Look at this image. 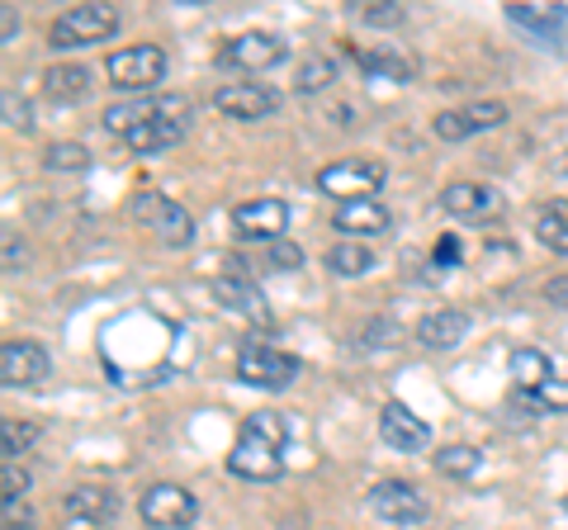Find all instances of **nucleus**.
Instances as JSON below:
<instances>
[{
    "label": "nucleus",
    "mask_w": 568,
    "mask_h": 530,
    "mask_svg": "<svg viewBox=\"0 0 568 530\" xmlns=\"http://www.w3.org/2000/svg\"><path fill=\"white\" fill-rule=\"evenodd\" d=\"M48 171H85L91 166V152H85L81 143H52L48 156H43Z\"/></svg>",
    "instance_id": "nucleus-30"
},
{
    "label": "nucleus",
    "mask_w": 568,
    "mask_h": 530,
    "mask_svg": "<svg viewBox=\"0 0 568 530\" xmlns=\"http://www.w3.org/2000/svg\"><path fill=\"white\" fill-rule=\"evenodd\" d=\"M432 133L440 137V143H465V137H474L465 110H446V114H436V119H432Z\"/></svg>",
    "instance_id": "nucleus-32"
},
{
    "label": "nucleus",
    "mask_w": 568,
    "mask_h": 530,
    "mask_svg": "<svg viewBox=\"0 0 568 530\" xmlns=\"http://www.w3.org/2000/svg\"><path fill=\"white\" fill-rule=\"evenodd\" d=\"M465 337H469V313H459V308H436L417 323V342L426 350H455Z\"/></svg>",
    "instance_id": "nucleus-19"
},
{
    "label": "nucleus",
    "mask_w": 568,
    "mask_h": 530,
    "mask_svg": "<svg viewBox=\"0 0 568 530\" xmlns=\"http://www.w3.org/2000/svg\"><path fill=\"white\" fill-rule=\"evenodd\" d=\"M0 104H6V123H10V129H20V133H29V129H33V119H29V104H24L20 95H14V91H6V95H0Z\"/></svg>",
    "instance_id": "nucleus-37"
},
{
    "label": "nucleus",
    "mask_w": 568,
    "mask_h": 530,
    "mask_svg": "<svg viewBox=\"0 0 568 530\" xmlns=\"http://www.w3.org/2000/svg\"><path fill=\"white\" fill-rule=\"evenodd\" d=\"M440 208L455 218H484L497 208V190L493 185H478V181H450L440 190Z\"/></svg>",
    "instance_id": "nucleus-20"
},
{
    "label": "nucleus",
    "mask_w": 568,
    "mask_h": 530,
    "mask_svg": "<svg viewBox=\"0 0 568 530\" xmlns=\"http://www.w3.org/2000/svg\"><path fill=\"white\" fill-rule=\"evenodd\" d=\"M171 72V58L162 43H133V48H119L104 58V77H110V85H119V91H152V85H162Z\"/></svg>",
    "instance_id": "nucleus-2"
},
{
    "label": "nucleus",
    "mask_w": 568,
    "mask_h": 530,
    "mask_svg": "<svg viewBox=\"0 0 568 530\" xmlns=\"http://www.w3.org/2000/svg\"><path fill=\"white\" fill-rule=\"evenodd\" d=\"M185 137V104H175V110H166V114H156V119H148L142 129H133L123 143H129L138 156H152V152H166V147H175Z\"/></svg>",
    "instance_id": "nucleus-18"
},
{
    "label": "nucleus",
    "mask_w": 568,
    "mask_h": 530,
    "mask_svg": "<svg viewBox=\"0 0 568 530\" xmlns=\"http://www.w3.org/2000/svg\"><path fill=\"white\" fill-rule=\"evenodd\" d=\"M213 110L227 114V119L256 123V119H271L280 110V95L271 85H256V81H227L213 91Z\"/></svg>",
    "instance_id": "nucleus-13"
},
{
    "label": "nucleus",
    "mask_w": 568,
    "mask_h": 530,
    "mask_svg": "<svg viewBox=\"0 0 568 530\" xmlns=\"http://www.w3.org/2000/svg\"><path fill=\"white\" fill-rule=\"evenodd\" d=\"M67 521H77V526H110L119 517V492L114 488H104V483H81V488H71L67 492Z\"/></svg>",
    "instance_id": "nucleus-15"
},
{
    "label": "nucleus",
    "mask_w": 568,
    "mask_h": 530,
    "mask_svg": "<svg viewBox=\"0 0 568 530\" xmlns=\"http://www.w3.org/2000/svg\"><path fill=\"white\" fill-rule=\"evenodd\" d=\"M133 218L148 227V233H156V242L166 246H190L194 242V218L185 204H175L171 194H156V190H142L133 200Z\"/></svg>",
    "instance_id": "nucleus-6"
},
{
    "label": "nucleus",
    "mask_w": 568,
    "mask_h": 530,
    "mask_svg": "<svg viewBox=\"0 0 568 530\" xmlns=\"http://www.w3.org/2000/svg\"><path fill=\"white\" fill-rule=\"evenodd\" d=\"M379 436H384L394 450H403V455L432 446V427H426V421H422L413 408H407V402H384V412H379Z\"/></svg>",
    "instance_id": "nucleus-17"
},
{
    "label": "nucleus",
    "mask_w": 568,
    "mask_h": 530,
    "mask_svg": "<svg viewBox=\"0 0 568 530\" xmlns=\"http://www.w3.org/2000/svg\"><path fill=\"white\" fill-rule=\"evenodd\" d=\"M39 436H43V421L6 417V421H0V459H6V465H20L24 450H29Z\"/></svg>",
    "instance_id": "nucleus-25"
},
{
    "label": "nucleus",
    "mask_w": 568,
    "mask_h": 530,
    "mask_svg": "<svg viewBox=\"0 0 568 530\" xmlns=\"http://www.w3.org/2000/svg\"><path fill=\"white\" fill-rule=\"evenodd\" d=\"M298 356L294 350H280V346H265V342H246L237 350V379L252 384V388H271V394H280V388H290L298 379Z\"/></svg>",
    "instance_id": "nucleus-5"
},
{
    "label": "nucleus",
    "mask_w": 568,
    "mask_h": 530,
    "mask_svg": "<svg viewBox=\"0 0 568 530\" xmlns=\"http://www.w3.org/2000/svg\"><path fill=\"white\" fill-rule=\"evenodd\" d=\"M536 237L549 246V252L568 256V200H549L536 214Z\"/></svg>",
    "instance_id": "nucleus-27"
},
{
    "label": "nucleus",
    "mask_w": 568,
    "mask_h": 530,
    "mask_svg": "<svg viewBox=\"0 0 568 530\" xmlns=\"http://www.w3.org/2000/svg\"><path fill=\"white\" fill-rule=\"evenodd\" d=\"M271 265L275 271H298V265H304V252H298L290 237H280V242H271Z\"/></svg>",
    "instance_id": "nucleus-36"
},
{
    "label": "nucleus",
    "mask_w": 568,
    "mask_h": 530,
    "mask_svg": "<svg viewBox=\"0 0 568 530\" xmlns=\"http://www.w3.org/2000/svg\"><path fill=\"white\" fill-rule=\"evenodd\" d=\"M332 227L346 233V242H361V237H379L394 227V214L379 204V200H351V204H336L332 208Z\"/></svg>",
    "instance_id": "nucleus-16"
},
{
    "label": "nucleus",
    "mask_w": 568,
    "mask_h": 530,
    "mask_svg": "<svg viewBox=\"0 0 568 530\" xmlns=\"http://www.w3.org/2000/svg\"><path fill=\"white\" fill-rule=\"evenodd\" d=\"M138 517L152 530H185V526H194V517H200V502H194V492L181 483H152L138 498Z\"/></svg>",
    "instance_id": "nucleus-7"
},
{
    "label": "nucleus",
    "mask_w": 568,
    "mask_h": 530,
    "mask_svg": "<svg viewBox=\"0 0 568 530\" xmlns=\"http://www.w3.org/2000/svg\"><path fill=\"white\" fill-rule=\"evenodd\" d=\"M361 20L365 24H403L407 14H403V6H394V0H375V6L361 10Z\"/></svg>",
    "instance_id": "nucleus-35"
},
{
    "label": "nucleus",
    "mask_w": 568,
    "mask_h": 530,
    "mask_svg": "<svg viewBox=\"0 0 568 530\" xmlns=\"http://www.w3.org/2000/svg\"><path fill=\"white\" fill-rule=\"evenodd\" d=\"M175 104H185V100H123V104H110V110H104V129H110L114 137H129L133 129H142V123L156 119V114L175 110Z\"/></svg>",
    "instance_id": "nucleus-21"
},
{
    "label": "nucleus",
    "mask_w": 568,
    "mask_h": 530,
    "mask_svg": "<svg viewBox=\"0 0 568 530\" xmlns=\"http://www.w3.org/2000/svg\"><path fill=\"white\" fill-rule=\"evenodd\" d=\"M388 181V166L379 156H342L317 171V190L332 194L336 204H351V200H375Z\"/></svg>",
    "instance_id": "nucleus-3"
},
{
    "label": "nucleus",
    "mask_w": 568,
    "mask_h": 530,
    "mask_svg": "<svg viewBox=\"0 0 568 530\" xmlns=\"http://www.w3.org/2000/svg\"><path fill=\"white\" fill-rule=\"evenodd\" d=\"M530 402H536V408H549V412H564L568 408V379H549L540 394H530Z\"/></svg>",
    "instance_id": "nucleus-33"
},
{
    "label": "nucleus",
    "mask_w": 568,
    "mask_h": 530,
    "mask_svg": "<svg viewBox=\"0 0 568 530\" xmlns=\"http://www.w3.org/2000/svg\"><path fill=\"white\" fill-rule=\"evenodd\" d=\"M52 379V356L39 342H6L0 346V384L6 388H43Z\"/></svg>",
    "instance_id": "nucleus-10"
},
{
    "label": "nucleus",
    "mask_w": 568,
    "mask_h": 530,
    "mask_svg": "<svg viewBox=\"0 0 568 530\" xmlns=\"http://www.w3.org/2000/svg\"><path fill=\"white\" fill-rule=\"evenodd\" d=\"M327 271L342 275V279H361L375 271V252H369L365 242H336L327 252Z\"/></svg>",
    "instance_id": "nucleus-26"
},
{
    "label": "nucleus",
    "mask_w": 568,
    "mask_h": 530,
    "mask_svg": "<svg viewBox=\"0 0 568 530\" xmlns=\"http://www.w3.org/2000/svg\"><path fill=\"white\" fill-rule=\"evenodd\" d=\"M564 511H568V492H564Z\"/></svg>",
    "instance_id": "nucleus-41"
},
{
    "label": "nucleus",
    "mask_w": 568,
    "mask_h": 530,
    "mask_svg": "<svg viewBox=\"0 0 568 530\" xmlns=\"http://www.w3.org/2000/svg\"><path fill=\"white\" fill-rule=\"evenodd\" d=\"M549 379H555V365H549L545 350H536V346H517V350H511V384H517L526 398L540 394Z\"/></svg>",
    "instance_id": "nucleus-23"
},
{
    "label": "nucleus",
    "mask_w": 568,
    "mask_h": 530,
    "mask_svg": "<svg viewBox=\"0 0 568 530\" xmlns=\"http://www.w3.org/2000/svg\"><path fill=\"white\" fill-rule=\"evenodd\" d=\"M545 298H549V304H555V308H568V275L549 279V285H545Z\"/></svg>",
    "instance_id": "nucleus-40"
},
{
    "label": "nucleus",
    "mask_w": 568,
    "mask_h": 530,
    "mask_svg": "<svg viewBox=\"0 0 568 530\" xmlns=\"http://www.w3.org/2000/svg\"><path fill=\"white\" fill-rule=\"evenodd\" d=\"M233 227H237L242 242H280L284 227H290V204L275 200V194L246 200L233 208Z\"/></svg>",
    "instance_id": "nucleus-11"
},
{
    "label": "nucleus",
    "mask_w": 568,
    "mask_h": 530,
    "mask_svg": "<svg viewBox=\"0 0 568 530\" xmlns=\"http://www.w3.org/2000/svg\"><path fill=\"white\" fill-rule=\"evenodd\" d=\"M432 465L440 473H450V479H474V473L484 469V450H474V446H440Z\"/></svg>",
    "instance_id": "nucleus-28"
},
{
    "label": "nucleus",
    "mask_w": 568,
    "mask_h": 530,
    "mask_svg": "<svg viewBox=\"0 0 568 530\" xmlns=\"http://www.w3.org/2000/svg\"><path fill=\"white\" fill-rule=\"evenodd\" d=\"M0 492H6V502H20L29 492V473L20 465H0Z\"/></svg>",
    "instance_id": "nucleus-34"
},
{
    "label": "nucleus",
    "mask_w": 568,
    "mask_h": 530,
    "mask_svg": "<svg viewBox=\"0 0 568 530\" xmlns=\"http://www.w3.org/2000/svg\"><path fill=\"white\" fill-rule=\"evenodd\" d=\"M284 39L280 33H265V29H246L237 33V39H227L223 52H219V62L223 67H233V72H271V67L284 62Z\"/></svg>",
    "instance_id": "nucleus-9"
},
{
    "label": "nucleus",
    "mask_w": 568,
    "mask_h": 530,
    "mask_svg": "<svg viewBox=\"0 0 568 530\" xmlns=\"http://www.w3.org/2000/svg\"><path fill=\"white\" fill-rule=\"evenodd\" d=\"M369 511H375L379 521H388V526H417V521L432 517V502L422 498L417 483L384 479V483L369 488Z\"/></svg>",
    "instance_id": "nucleus-8"
},
{
    "label": "nucleus",
    "mask_w": 568,
    "mask_h": 530,
    "mask_svg": "<svg viewBox=\"0 0 568 530\" xmlns=\"http://www.w3.org/2000/svg\"><path fill=\"white\" fill-rule=\"evenodd\" d=\"M284 446H290V427L275 412H252L246 427L237 436L233 455H227V469L246 483H275L284 473Z\"/></svg>",
    "instance_id": "nucleus-1"
},
{
    "label": "nucleus",
    "mask_w": 568,
    "mask_h": 530,
    "mask_svg": "<svg viewBox=\"0 0 568 530\" xmlns=\"http://www.w3.org/2000/svg\"><path fill=\"white\" fill-rule=\"evenodd\" d=\"M465 119H469L474 133H488L497 123H507V104L503 100H474V104H465Z\"/></svg>",
    "instance_id": "nucleus-31"
},
{
    "label": "nucleus",
    "mask_w": 568,
    "mask_h": 530,
    "mask_svg": "<svg viewBox=\"0 0 568 530\" xmlns=\"http://www.w3.org/2000/svg\"><path fill=\"white\" fill-rule=\"evenodd\" d=\"M209 294L219 298V304H223L227 313L246 317V323H256V327H275L271 304H265V294L252 285V279H246V271H237V275H213V279H209Z\"/></svg>",
    "instance_id": "nucleus-12"
},
{
    "label": "nucleus",
    "mask_w": 568,
    "mask_h": 530,
    "mask_svg": "<svg viewBox=\"0 0 568 530\" xmlns=\"http://www.w3.org/2000/svg\"><path fill=\"white\" fill-rule=\"evenodd\" d=\"M114 29H119L114 6H71L52 20L48 43H52V52H71V48H91V43L114 39Z\"/></svg>",
    "instance_id": "nucleus-4"
},
{
    "label": "nucleus",
    "mask_w": 568,
    "mask_h": 530,
    "mask_svg": "<svg viewBox=\"0 0 568 530\" xmlns=\"http://www.w3.org/2000/svg\"><path fill=\"white\" fill-rule=\"evenodd\" d=\"M6 530H33V517L24 502H6Z\"/></svg>",
    "instance_id": "nucleus-39"
},
{
    "label": "nucleus",
    "mask_w": 568,
    "mask_h": 530,
    "mask_svg": "<svg viewBox=\"0 0 568 530\" xmlns=\"http://www.w3.org/2000/svg\"><path fill=\"white\" fill-rule=\"evenodd\" d=\"M455 261H459V242L455 237H440L436 252H432V265H436V271H450Z\"/></svg>",
    "instance_id": "nucleus-38"
},
{
    "label": "nucleus",
    "mask_w": 568,
    "mask_h": 530,
    "mask_svg": "<svg viewBox=\"0 0 568 530\" xmlns=\"http://www.w3.org/2000/svg\"><path fill=\"white\" fill-rule=\"evenodd\" d=\"M332 81H336V67L327 58H304L298 62V72H294V91L298 95H317V91H327Z\"/></svg>",
    "instance_id": "nucleus-29"
},
{
    "label": "nucleus",
    "mask_w": 568,
    "mask_h": 530,
    "mask_svg": "<svg viewBox=\"0 0 568 530\" xmlns=\"http://www.w3.org/2000/svg\"><path fill=\"white\" fill-rule=\"evenodd\" d=\"M355 62L365 67L369 77H379V81H413V72H417V62L407 58L403 48H355Z\"/></svg>",
    "instance_id": "nucleus-22"
},
{
    "label": "nucleus",
    "mask_w": 568,
    "mask_h": 530,
    "mask_svg": "<svg viewBox=\"0 0 568 530\" xmlns=\"http://www.w3.org/2000/svg\"><path fill=\"white\" fill-rule=\"evenodd\" d=\"M43 91L48 100H58V104H71V100H85V91H91V72L85 67H48L43 72Z\"/></svg>",
    "instance_id": "nucleus-24"
},
{
    "label": "nucleus",
    "mask_w": 568,
    "mask_h": 530,
    "mask_svg": "<svg viewBox=\"0 0 568 530\" xmlns=\"http://www.w3.org/2000/svg\"><path fill=\"white\" fill-rule=\"evenodd\" d=\"M507 20L545 39L549 48H564L568 39V10L564 6H545V0H517V6H507Z\"/></svg>",
    "instance_id": "nucleus-14"
}]
</instances>
